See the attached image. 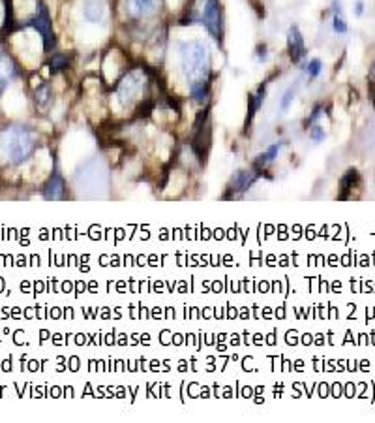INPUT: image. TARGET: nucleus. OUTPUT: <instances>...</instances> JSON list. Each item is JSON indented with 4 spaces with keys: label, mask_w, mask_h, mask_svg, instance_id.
Instances as JSON below:
<instances>
[{
    "label": "nucleus",
    "mask_w": 375,
    "mask_h": 423,
    "mask_svg": "<svg viewBox=\"0 0 375 423\" xmlns=\"http://www.w3.org/2000/svg\"><path fill=\"white\" fill-rule=\"evenodd\" d=\"M62 192H64V181L60 179V177H53V179L49 181V185L45 187V198L47 200H58V198H62Z\"/></svg>",
    "instance_id": "obj_10"
},
{
    "label": "nucleus",
    "mask_w": 375,
    "mask_h": 423,
    "mask_svg": "<svg viewBox=\"0 0 375 423\" xmlns=\"http://www.w3.org/2000/svg\"><path fill=\"white\" fill-rule=\"evenodd\" d=\"M124 6H126L128 15L141 19V17L156 14L162 6V0H124Z\"/></svg>",
    "instance_id": "obj_6"
},
{
    "label": "nucleus",
    "mask_w": 375,
    "mask_h": 423,
    "mask_svg": "<svg viewBox=\"0 0 375 423\" xmlns=\"http://www.w3.org/2000/svg\"><path fill=\"white\" fill-rule=\"evenodd\" d=\"M2 87H4V79L0 77V93H2Z\"/></svg>",
    "instance_id": "obj_23"
},
{
    "label": "nucleus",
    "mask_w": 375,
    "mask_h": 423,
    "mask_svg": "<svg viewBox=\"0 0 375 423\" xmlns=\"http://www.w3.org/2000/svg\"><path fill=\"white\" fill-rule=\"evenodd\" d=\"M15 73V68H14V62H12V58L8 57H0V77L2 79H10L12 75Z\"/></svg>",
    "instance_id": "obj_15"
},
{
    "label": "nucleus",
    "mask_w": 375,
    "mask_h": 423,
    "mask_svg": "<svg viewBox=\"0 0 375 423\" xmlns=\"http://www.w3.org/2000/svg\"><path fill=\"white\" fill-rule=\"evenodd\" d=\"M369 73H371V77L375 79V60H373V64H371V70H369Z\"/></svg>",
    "instance_id": "obj_22"
},
{
    "label": "nucleus",
    "mask_w": 375,
    "mask_h": 423,
    "mask_svg": "<svg viewBox=\"0 0 375 423\" xmlns=\"http://www.w3.org/2000/svg\"><path fill=\"white\" fill-rule=\"evenodd\" d=\"M2 143H4L8 158L15 164H19L23 160H27L34 151L36 134L23 126H12L2 137Z\"/></svg>",
    "instance_id": "obj_2"
},
{
    "label": "nucleus",
    "mask_w": 375,
    "mask_h": 423,
    "mask_svg": "<svg viewBox=\"0 0 375 423\" xmlns=\"http://www.w3.org/2000/svg\"><path fill=\"white\" fill-rule=\"evenodd\" d=\"M287 45H289V55L293 62H298L300 58L304 57L306 45H304V36L298 30V27H291L289 34H287Z\"/></svg>",
    "instance_id": "obj_8"
},
{
    "label": "nucleus",
    "mask_w": 375,
    "mask_h": 423,
    "mask_svg": "<svg viewBox=\"0 0 375 423\" xmlns=\"http://www.w3.org/2000/svg\"><path fill=\"white\" fill-rule=\"evenodd\" d=\"M178 64L190 87L208 83L210 58L203 42H182L178 45Z\"/></svg>",
    "instance_id": "obj_1"
},
{
    "label": "nucleus",
    "mask_w": 375,
    "mask_h": 423,
    "mask_svg": "<svg viewBox=\"0 0 375 423\" xmlns=\"http://www.w3.org/2000/svg\"><path fill=\"white\" fill-rule=\"evenodd\" d=\"M356 183H358V173L354 172V170H349V172L343 175V179H341V198H343V200L349 196V192L353 190V187Z\"/></svg>",
    "instance_id": "obj_11"
},
{
    "label": "nucleus",
    "mask_w": 375,
    "mask_h": 423,
    "mask_svg": "<svg viewBox=\"0 0 375 423\" xmlns=\"http://www.w3.org/2000/svg\"><path fill=\"white\" fill-rule=\"evenodd\" d=\"M321 68H323V62H321L319 58H312V60L308 62V66H306V72L310 73L312 77H317L319 73H321Z\"/></svg>",
    "instance_id": "obj_17"
},
{
    "label": "nucleus",
    "mask_w": 375,
    "mask_h": 423,
    "mask_svg": "<svg viewBox=\"0 0 375 423\" xmlns=\"http://www.w3.org/2000/svg\"><path fill=\"white\" fill-rule=\"evenodd\" d=\"M369 98H371V102H373V108H375V83L371 85V89H369Z\"/></svg>",
    "instance_id": "obj_21"
},
{
    "label": "nucleus",
    "mask_w": 375,
    "mask_h": 423,
    "mask_svg": "<svg viewBox=\"0 0 375 423\" xmlns=\"http://www.w3.org/2000/svg\"><path fill=\"white\" fill-rule=\"evenodd\" d=\"M332 27H334V30H336L338 34H345V32H347V23H345V19H343V15H341V14H334Z\"/></svg>",
    "instance_id": "obj_16"
},
{
    "label": "nucleus",
    "mask_w": 375,
    "mask_h": 423,
    "mask_svg": "<svg viewBox=\"0 0 375 423\" xmlns=\"http://www.w3.org/2000/svg\"><path fill=\"white\" fill-rule=\"evenodd\" d=\"M280 149H282V143H278V145H272V147H269L267 149V152H263L261 156L255 160V164L257 165H265L267 162H272L274 158L278 156V152H280Z\"/></svg>",
    "instance_id": "obj_13"
},
{
    "label": "nucleus",
    "mask_w": 375,
    "mask_h": 423,
    "mask_svg": "<svg viewBox=\"0 0 375 423\" xmlns=\"http://www.w3.org/2000/svg\"><path fill=\"white\" fill-rule=\"evenodd\" d=\"M295 94H297V91L291 87V89H287V93L283 94V98H282V109L285 111V109H289V106H291V102H293V98H295Z\"/></svg>",
    "instance_id": "obj_18"
},
{
    "label": "nucleus",
    "mask_w": 375,
    "mask_h": 423,
    "mask_svg": "<svg viewBox=\"0 0 375 423\" xmlns=\"http://www.w3.org/2000/svg\"><path fill=\"white\" fill-rule=\"evenodd\" d=\"M145 83H147V77H145V73L141 70L126 73L124 79L120 81V85H118V91H116L118 102L122 106H128V104L135 102L145 91Z\"/></svg>",
    "instance_id": "obj_4"
},
{
    "label": "nucleus",
    "mask_w": 375,
    "mask_h": 423,
    "mask_svg": "<svg viewBox=\"0 0 375 423\" xmlns=\"http://www.w3.org/2000/svg\"><path fill=\"white\" fill-rule=\"evenodd\" d=\"M362 10H364V4H362L360 0L356 2V6H354V12H356V15H362Z\"/></svg>",
    "instance_id": "obj_20"
},
{
    "label": "nucleus",
    "mask_w": 375,
    "mask_h": 423,
    "mask_svg": "<svg viewBox=\"0 0 375 423\" xmlns=\"http://www.w3.org/2000/svg\"><path fill=\"white\" fill-rule=\"evenodd\" d=\"M310 137H312L313 143H321V141L325 139V130H323V126H315V128L312 130Z\"/></svg>",
    "instance_id": "obj_19"
},
{
    "label": "nucleus",
    "mask_w": 375,
    "mask_h": 423,
    "mask_svg": "<svg viewBox=\"0 0 375 423\" xmlns=\"http://www.w3.org/2000/svg\"><path fill=\"white\" fill-rule=\"evenodd\" d=\"M83 17L92 25H101L107 19L105 0H85L83 2Z\"/></svg>",
    "instance_id": "obj_7"
},
{
    "label": "nucleus",
    "mask_w": 375,
    "mask_h": 423,
    "mask_svg": "<svg viewBox=\"0 0 375 423\" xmlns=\"http://www.w3.org/2000/svg\"><path fill=\"white\" fill-rule=\"evenodd\" d=\"M32 25H34V29L42 34L43 45H45V49L49 51L51 47L55 45V34H53V23H51L49 12H47V8L43 6V4H40V14L36 15V19L32 21Z\"/></svg>",
    "instance_id": "obj_5"
},
{
    "label": "nucleus",
    "mask_w": 375,
    "mask_h": 423,
    "mask_svg": "<svg viewBox=\"0 0 375 423\" xmlns=\"http://www.w3.org/2000/svg\"><path fill=\"white\" fill-rule=\"evenodd\" d=\"M36 102L42 106L43 109L51 104V89L47 85H42L36 89Z\"/></svg>",
    "instance_id": "obj_14"
},
{
    "label": "nucleus",
    "mask_w": 375,
    "mask_h": 423,
    "mask_svg": "<svg viewBox=\"0 0 375 423\" xmlns=\"http://www.w3.org/2000/svg\"><path fill=\"white\" fill-rule=\"evenodd\" d=\"M193 19L199 21L212 36L221 34V8L218 0H195Z\"/></svg>",
    "instance_id": "obj_3"
},
{
    "label": "nucleus",
    "mask_w": 375,
    "mask_h": 423,
    "mask_svg": "<svg viewBox=\"0 0 375 423\" xmlns=\"http://www.w3.org/2000/svg\"><path fill=\"white\" fill-rule=\"evenodd\" d=\"M68 66H70V58L66 57V55H62V53H55V55L49 58V68L53 73L64 72Z\"/></svg>",
    "instance_id": "obj_12"
},
{
    "label": "nucleus",
    "mask_w": 375,
    "mask_h": 423,
    "mask_svg": "<svg viewBox=\"0 0 375 423\" xmlns=\"http://www.w3.org/2000/svg\"><path fill=\"white\" fill-rule=\"evenodd\" d=\"M254 181H255L254 173L246 172V170H242V172H238L233 177V183H231V187H233V190H236V192H244V190H248V188L254 185Z\"/></svg>",
    "instance_id": "obj_9"
}]
</instances>
